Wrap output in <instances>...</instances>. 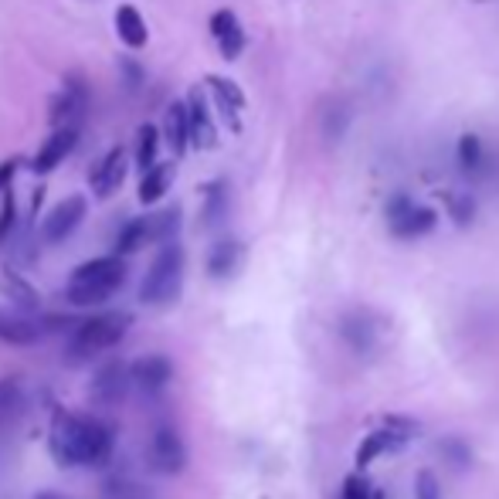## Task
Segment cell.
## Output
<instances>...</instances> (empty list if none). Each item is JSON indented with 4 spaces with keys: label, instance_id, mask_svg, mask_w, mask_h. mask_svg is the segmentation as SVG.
Here are the masks:
<instances>
[{
    "label": "cell",
    "instance_id": "21",
    "mask_svg": "<svg viewBox=\"0 0 499 499\" xmlns=\"http://www.w3.org/2000/svg\"><path fill=\"white\" fill-rule=\"evenodd\" d=\"M242 262H245V245L235 242V238H221L207 252V275L211 279H231L235 272L242 269Z\"/></svg>",
    "mask_w": 499,
    "mask_h": 499
},
{
    "label": "cell",
    "instance_id": "29",
    "mask_svg": "<svg viewBox=\"0 0 499 499\" xmlns=\"http://www.w3.org/2000/svg\"><path fill=\"white\" fill-rule=\"evenodd\" d=\"M445 211L448 218L455 221V228H469L475 221V197L473 194L445 191Z\"/></svg>",
    "mask_w": 499,
    "mask_h": 499
},
{
    "label": "cell",
    "instance_id": "13",
    "mask_svg": "<svg viewBox=\"0 0 499 499\" xmlns=\"http://www.w3.org/2000/svg\"><path fill=\"white\" fill-rule=\"evenodd\" d=\"M126 174H129V154L123 150V146H115V150H109V154L95 164V170H92V177H89L92 194L103 197V201L105 197H113V194L123 187Z\"/></svg>",
    "mask_w": 499,
    "mask_h": 499
},
{
    "label": "cell",
    "instance_id": "31",
    "mask_svg": "<svg viewBox=\"0 0 499 499\" xmlns=\"http://www.w3.org/2000/svg\"><path fill=\"white\" fill-rule=\"evenodd\" d=\"M4 289H7V295L17 303V309H38V293L14 269H4Z\"/></svg>",
    "mask_w": 499,
    "mask_h": 499
},
{
    "label": "cell",
    "instance_id": "38",
    "mask_svg": "<svg viewBox=\"0 0 499 499\" xmlns=\"http://www.w3.org/2000/svg\"><path fill=\"white\" fill-rule=\"evenodd\" d=\"M35 499H65V496H58V493H38Z\"/></svg>",
    "mask_w": 499,
    "mask_h": 499
},
{
    "label": "cell",
    "instance_id": "24",
    "mask_svg": "<svg viewBox=\"0 0 499 499\" xmlns=\"http://www.w3.org/2000/svg\"><path fill=\"white\" fill-rule=\"evenodd\" d=\"M228 207H231V187H228V180H215V184H207V191H205V211H201V221H205V228H218V225H225V218H228Z\"/></svg>",
    "mask_w": 499,
    "mask_h": 499
},
{
    "label": "cell",
    "instance_id": "17",
    "mask_svg": "<svg viewBox=\"0 0 499 499\" xmlns=\"http://www.w3.org/2000/svg\"><path fill=\"white\" fill-rule=\"evenodd\" d=\"M211 38L218 41L221 58L225 62H238L245 52V27L235 17V11H215L211 14Z\"/></svg>",
    "mask_w": 499,
    "mask_h": 499
},
{
    "label": "cell",
    "instance_id": "39",
    "mask_svg": "<svg viewBox=\"0 0 499 499\" xmlns=\"http://www.w3.org/2000/svg\"><path fill=\"white\" fill-rule=\"evenodd\" d=\"M374 499H387V493L384 489H374Z\"/></svg>",
    "mask_w": 499,
    "mask_h": 499
},
{
    "label": "cell",
    "instance_id": "5",
    "mask_svg": "<svg viewBox=\"0 0 499 499\" xmlns=\"http://www.w3.org/2000/svg\"><path fill=\"white\" fill-rule=\"evenodd\" d=\"M180 231V211L166 207L156 215H143V218H129L115 238V255H136L146 245H166L174 242V235Z\"/></svg>",
    "mask_w": 499,
    "mask_h": 499
},
{
    "label": "cell",
    "instance_id": "35",
    "mask_svg": "<svg viewBox=\"0 0 499 499\" xmlns=\"http://www.w3.org/2000/svg\"><path fill=\"white\" fill-rule=\"evenodd\" d=\"M414 499H445L442 496V483L435 479V473L422 469V473L414 475Z\"/></svg>",
    "mask_w": 499,
    "mask_h": 499
},
{
    "label": "cell",
    "instance_id": "12",
    "mask_svg": "<svg viewBox=\"0 0 499 499\" xmlns=\"http://www.w3.org/2000/svg\"><path fill=\"white\" fill-rule=\"evenodd\" d=\"M78 143V126H58L48 133V140L41 143V150L35 154V160H31V170L38 174V177H45V174H52V170H58V166L68 160V154L75 150Z\"/></svg>",
    "mask_w": 499,
    "mask_h": 499
},
{
    "label": "cell",
    "instance_id": "32",
    "mask_svg": "<svg viewBox=\"0 0 499 499\" xmlns=\"http://www.w3.org/2000/svg\"><path fill=\"white\" fill-rule=\"evenodd\" d=\"M442 455H445V462L455 469V473H465L469 465H473V448H469V442H462V438H442Z\"/></svg>",
    "mask_w": 499,
    "mask_h": 499
},
{
    "label": "cell",
    "instance_id": "20",
    "mask_svg": "<svg viewBox=\"0 0 499 499\" xmlns=\"http://www.w3.org/2000/svg\"><path fill=\"white\" fill-rule=\"evenodd\" d=\"M187 113H191V143L197 150H211L218 146V129H215V119H211V109H207L205 95L194 89L187 95Z\"/></svg>",
    "mask_w": 499,
    "mask_h": 499
},
{
    "label": "cell",
    "instance_id": "8",
    "mask_svg": "<svg viewBox=\"0 0 499 499\" xmlns=\"http://www.w3.org/2000/svg\"><path fill=\"white\" fill-rule=\"evenodd\" d=\"M146 465L156 475H180L187 469V445L174 424H156L146 438Z\"/></svg>",
    "mask_w": 499,
    "mask_h": 499
},
{
    "label": "cell",
    "instance_id": "27",
    "mask_svg": "<svg viewBox=\"0 0 499 499\" xmlns=\"http://www.w3.org/2000/svg\"><path fill=\"white\" fill-rule=\"evenodd\" d=\"M340 333H344V340L354 350H367V346L377 340V326H374L371 316H364V313H346L344 320H340Z\"/></svg>",
    "mask_w": 499,
    "mask_h": 499
},
{
    "label": "cell",
    "instance_id": "28",
    "mask_svg": "<svg viewBox=\"0 0 499 499\" xmlns=\"http://www.w3.org/2000/svg\"><path fill=\"white\" fill-rule=\"evenodd\" d=\"M103 499H154V493L136 483V479H123V475H109L103 483Z\"/></svg>",
    "mask_w": 499,
    "mask_h": 499
},
{
    "label": "cell",
    "instance_id": "10",
    "mask_svg": "<svg viewBox=\"0 0 499 499\" xmlns=\"http://www.w3.org/2000/svg\"><path fill=\"white\" fill-rule=\"evenodd\" d=\"M129 377H133V391L146 401L164 397V391L174 381V364L164 354H143L129 364Z\"/></svg>",
    "mask_w": 499,
    "mask_h": 499
},
{
    "label": "cell",
    "instance_id": "4",
    "mask_svg": "<svg viewBox=\"0 0 499 499\" xmlns=\"http://www.w3.org/2000/svg\"><path fill=\"white\" fill-rule=\"evenodd\" d=\"M184 248L177 242H166L160 252H156L150 272L143 275L140 285V303L143 306H170L177 303L180 289H184Z\"/></svg>",
    "mask_w": 499,
    "mask_h": 499
},
{
    "label": "cell",
    "instance_id": "1",
    "mask_svg": "<svg viewBox=\"0 0 499 499\" xmlns=\"http://www.w3.org/2000/svg\"><path fill=\"white\" fill-rule=\"evenodd\" d=\"M48 452L62 469H103L115 452V432L92 414L58 411L48 428Z\"/></svg>",
    "mask_w": 499,
    "mask_h": 499
},
{
    "label": "cell",
    "instance_id": "9",
    "mask_svg": "<svg viewBox=\"0 0 499 499\" xmlns=\"http://www.w3.org/2000/svg\"><path fill=\"white\" fill-rule=\"evenodd\" d=\"M85 211H89V201H85L82 194H72V197L58 201V205L45 215V221H41V242L45 245L68 242L78 231V225L85 221Z\"/></svg>",
    "mask_w": 499,
    "mask_h": 499
},
{
    "label": "cell",
    "instance_id": "11",
    "mask_svg": "<svg viewBox=\"0 0 499 499\" xmlns=\"http://www.w3.org/2000/svg\"><path fill=\"white\" fill-rule=\"evenodd\" d=\"M133 391V377H129V364L123 360H109L89 377V397L95 404H123Z\"/></svg>",
    "mask_w": 499,
    "mask_h": 499
},
{
    "label": "cell",
    "instance_id": "37",
    "mask_svg": "<svg viewBox=\"0 0 499 499\" xmlns=\"http://www.w3.org/2000/svg\"><path fill=\"white\" fill-rule=\"evenodd\" d=\"M119 68H123V82H133V89H140V78H143V72H140V65L136 62H123L119 65Z\"/></svg>",
    "mask_w": 499,
    "mask_h": 499
},
{
    "label": "cell",
    "instance_id": "2",
    "mask_svg": "<svg viewBox=\"0 0 499 499\" xmlns=\"http://www.w3.org/2000/svg\"><path fill=\"white\" fill-rule=\"evenodd\" d=\"M126 282V262L123 255H99L82 262L65 285V299L72 306H99L105 299L119 293V285Z\"/></svg>",
    "mask_w": 499,
    "mask_h": 499
},
{
    "label": "cell",
    "instance_id": "25",
    "mask_svg": "<svg viewBox=\"0 0 499 499\" xmlns=\"http://www.w3.org/2000/svg\"><path fill=\"white\" fill-rule=\"evenodd\" d=\"M174 184V164H154L150 170H143L140 180V205L154 207L156 201H164V194Z\"/></svg>",
    "mask_w": 499,
    "mask_h": 499
},
{
    "label": "cell",
    "instance_id": "7",
    "mask_svg": "<svg viewBox=\"0 0 499 499\" xmlns=\"http://www.w3.org/2000/svg\"><path fill=\"white\" fill-rule=\"evenodd\" d=\"M418 435H422V422H414V418H401V414H387L384 424H377L371 435L357 445V455H354V459H357V469L374 465L381 455L401 452L411 438H418Z\"/></svg>",
    "mask_w": 499,
    "mask_h": 499
},
{
    "label": "cell",
    "instance_id": "16",
    "mask_svg": "<svg viewBox=\"0 0 499 499\" xmlns=\"http://www.w3.org/2000/svg\"><path fill=\"white\" fill-rule=\"evenodd\" d=\"M207 89L215 95V105H218L221 119L228 123L231 133H242V113H245V92L238 89V82L221 75H207Z\"/></svg>",
    "mask_w": 499,
    "mask_h": 499
},
{
    "label": "cell",
    "instance_id": "3",
    "mask_svg": "<svg viewBox=\"0 0 499 499\" xmlns=\"http://www.w3.org/2000/svg\"><path fill=\"white\" fill-rule=\"evenodd\" d=\"M133 326V316L129 313H119V309H109V313H99V316H89L82 320L68 336V350H65V360L68 364H85V360L99 357L103 350H113L123 336Z\"/></svg>",
    "mask_w": 499,
    "mask_h": 499
},
{
    "label": "cell",
    "instance_id": "34",
    "mask_svg": "<svg viewBox=\"0 0 499 499\" xmlns=\"http://www.w3.org/2000/svg\"><path fill=\"white\" fill-rule=\"evenodd\" d=\"M340 499H374V489H371V483H367L364 469L346 475L344 489H340Z\"/></svg>",
    "mask_w": 499,
    "mask_h": 499
},
{
    "label": "cell",
    "instance_id": "26",
    "mask_svg": "<svg viewBox=\"0 0 499 499\" xmlns=\"http://www.w3.org/2000/svg\"><path fill=\"white\" fill-rule=\"evenodd\" d=\"M166 143L174 154H187L191 146V113L187 103H170L166 109Z\"/></svg>",
    "mask_w": 499,
    "mask_h": 499
},
{
    "label": "cell",
    "instance_id": "6",
    "mask_svg": "<svg viewBox=\"0 0 499 499\" xmlns=\"http://www.w3.org/2000/svg\"><path fill=\"white\" fill-rule=\"evenodd\" d=\"M384 221L397 242H414V238H424V235H432L438 228V211L428 205H418L411 194L397 191L387 197Z\"/></svg>",
    "mask_w": 499,
    "mask_h": 499
},
{
    "label": "cell",
    "instance_id": "36",
    "mask_svg": "<svg viewBox=\"0 0 499 499\" xmlns=\"http://www.w3.org/2000/svg\"><path fill=\"white\" fill-rule=\"evenodd\" d=\"M17 166H21V160H4V164H0V194L11 191V180L14 174H17Z\"/></svg>",
    "mask_w": 499,
    "mask_h": 499
},
{
    "label": "cell",
    "instance_id": "23",
    "mask_svg": "<svg viewBox=\"0 0 499 499\" xmlns=\"http://www.w3.org/2000/svg\"><path fill=\"white\" fill-rule=\"evenodd\" d=\"M21 411H25V384H21V377L11 374V377L0 381V435L7 428H14Z\"/></svg>",
    "mask_w": 499,
    "mask_h": 499
},
{
    "label": "cell",
    "instance_id": "30",
    "mask_svg": "<svg viewBox=\"0 0 499 499\" xmlns=\"http://www.w3.org/2000/svg\"><path fill=\"white\" fill-rule=\"evenodd\" d=\"M156 154H160V129L146 123V126H140V133H136V164H140L143 170H150L154 164H160Z\"/></svg>",
    "mask_w": 499,
    "mask_h": 499
},
{
    "label": "cell",
    "instance_id": "18",
    "mask_svg": "<svg viewBox=\"0 0 499 499\" xmlns=\"http://www.w3.org/2000/svg\"><path fill=\"white\" fill-rule=\"evenodd\" d=\"M89 109V92L82 82H68L52 99V126H78V119Z\"/></svg>",
    "mask_w": 499,
    "mask_h": 499
},
{
    "label": "cell",
    "instance_id": "22",
    "mask_svg": "<svg viewBox=\"0 0 499 499\" xmlns=\"http://www.w3.org/2000/svg\"><path fill=\"white\" fill-rule=\"evenodd\" d=\"M115 35H119V41L126 45V48H146V41H150V31H146V21H143L140 7H133V4H119L115 7Z\"/></svg>",
    "mask_w": 499,
    "mask_h": 499
},
{
    "label": "cell",
    "instance_id": "19",
    "mask_svg": "<svg viewBox=\"0 0 499 499\" xmlns=\"http://www.w3.org/2000/svg\"><path fill=\"white\" fill-rule=\"evenodd\" d=\"M455 164H459L462 177H483L489 170V150L479 133H462L459 143H455Z\"/></svg>",
    "mask_w": 499,
    "mask_h": 499
},
{
    "label": "cell",
    "instance_id": "33",
    "mask_svg": "<svg viewBox=\"0 0 499 499\" xmlns=\"http://www.w3.org/2000/svg\"><path fill=\"white\" fill-rule=\"evenodd\" d=\"M0 197H4V205H0V248H7V242H11L14 231H17L21 218H17V205H14V194L4 191Z\"/></svg>",
    "mask_w": 499,
    "mask_h": 499
},
{
    "label": "cell",
    "instance_id": "15",
    "mask_svg": "<svg viewBox=\"0 0 499 499\" xmlns=\"http://www.w3.org/2000/svg\"><path fill=\"white\" fill-rule=\"evenodd\" d=\"M45 336V323L27 316V309H0V340L7 346H35Z\"/></svg>",
    "mask_w": 499,
    "mask_h": 499
},
{
    "label": "cell",
    "instance_id": "14",
    "mask_svg": "<svg viewBox=\"0 0 499 499\" xmlns=\"http://www.w3.org/2000/svg\"><path fill=\"white\" fill-rule=\"evenodd\" d=\"M354 119H357V113H354V103L346 99V95H330L326 99V105H323L320 113V136L326 146H340L344 143V136L350 133V126H354Z\"/></svg>",
    "mask_w": 499,
    "mask_h": 499
}]
</instances>
